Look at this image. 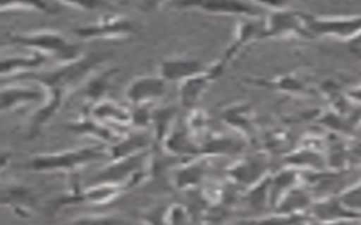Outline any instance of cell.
I'll return each instance as SVG.
<instances>
[{"instance_id":"10","label":"cell","mask_w":361,"mask_h":225,"mask_svg":"<svg viewBox=\"0 0 361 225\" xmlns=\"http://www.w3.org/2000/svg\"><path fill=\"white\" fill-rule=\"evenodd\" d=\"M166 80L159 75L134 77L126 87V100L133 105H152L166 94Z\"/></svg>"},{"instance_id":"7","label":"cell","mask_w":361,"mask_h":225,"mask_svg":"<svg viewBox=\"0 0 361 225\" xmlns=\"http://www.w3.org/2000/svg\"><path fill=\"white\" fill-rule=\"evenodd\" d=\"M231 60L223 53L216 62L207 65L204 70L200 73L183 80L179 83V103L182 108L192 110L197 105L199 100L209 89V86L216 82L227 69Z\"/></svg>"},{"instance_id":"14","label":"cell","mask_w":361,"mask_h":225,"mask_svg":"<svg viewBox=\"0 0 361 225\" xmlns=\"http://www.w3.org/2000/svg\"><path fill=\"white\" fill-rule=\"evenodd\" d=\"M161 149L172 158H192L200 155V145L189 132L186 122L179 118L173 122L168 135L165 136Z\"/></svg>"},{"instance_id":"13","label":"cell","mask_w":361,"mask_h":225,"mask_svg":"<svg viewBox=\"0 0 361 225\" xmlns=\"http://www.w3.org/2000/svg\"><path fill=\"white\" fill-rule=\"evenodd\" d=\"M244 82L295 97H309L313 94L307 79L296 72H288L275 77H244Z\"/></svg>"},{"instance_id":"5","label":"cell","mask_w":361,"mask_h":225,"mask_svg":"<svg viewBox=\"0 0 361 225\" xmlns=\"http://www.w3.org/2000/svg\"><path fill=\"white\" fill-rule=\"evenodd\" d=\"M306 22L313 39L327 37L348 44L361 34V14L331 17L306 13Z\"/></svg>"},{"instance_id":"16","label":"cell","mask_w":361,"mask_h":225,"mask_svg":"<svg viewBox=\"0 0 361 225\" xmlns=\"http://www.w3.org/2000/svg\"><path fill=\"white\" fill-rule=\"evenodd\" d=\"M309 217L319 222H350L360 221L361 212L347 208L338 194H333L314 201L309 210Z\"/></svg>"},{"instance_id":"20","label":"cell","mask_w":361,"mask_h":225,"mask_svg":"<svg viewBox=\"0 0 361 225\" xmlns=\"http://www.w3.org/2000/svg\"><path fill=\"white\" fill-rule=\"evenodd\" d=\"M45 90H47L45 100L38 105V108L34 111V114L28 121V127H27L28 139H34L41 132L44 125H47L55 117V114L61 110L65 98L68 97V94L62 90H56V89H45Z\"/></svg>"},{"instance_id":"12","label":"cell","mask_w":361,"mask_h":225,"mask_svg":"<svg viewBox=\"0 0 361 225\" xmlns=\"http://www.w3.org/2000/svg\"><path fill=\"white\" fill-rule=\"evenodd\" d=\"M268 174L267 158L259 155L240 158L227 169V177L230 183L238 187H244L245 190L261 181Z\"/></svg>"},{"instance_id":"33","label":"cell","mask_w":361,"mask_h":225,"mask_svg":"<svg viewBox=\"0 0 361 225\" xmlns=\"http://www.w3.org/2000/svg\"><path fill=\"white\" fill-rule=\"evenodd\" d=\"M338 197L347 208L361 212V180L358 183H354V184L343 188L338 193Z\"/></svg>"},{"instance_id":"22","label":"cell","mask_w":361,"mask_h":225,"mask_svg":"<svg viewBox=\"0 0 361 225\" xmlns=\"http://www.w3.org/2000/svg\"><path fill=\"white\" fill-rule=\"evenodd\" d=\"M87 112L94 120L107 124L116 129L130 125V110L107 98L90 103L87 107Z\"/></svg>"},{"instance_id":"8","label":"cell","mask_w":361,"mask_h":225,"mask_svg":"<svg viewBox=\"0 0 361 225\" xmlns=\"http://www.w3.org/2000/svg\"><path fill=\"white\" fill-rule=\"evenodd\" d=\"M172 4L178 8L197 10L212 15L261 17V7L245 0H173Z\"/></svg>"},{"instance_id":"3","label":"cell","mask_w":361,"mask_h":225,"mask_svg":"<svg viewBox=\"0 0 361 225\" xmlns=\"http://www.w3.org/2000/svg\"><path fill=\"white\" fill-rule=\"evenodd\" d=\"M7 42L16 46L38 51L49 59L55 60L56 65L72 62L83 55L78 44L71 42L59 31L54 30H38L31 32L11 34L8 35Z\"/></svg>"},{"instance_id":"37","label":"cell","mask_w":361,"mask_h":225,"mask_svg":"<svg viewBox=\"0 0 361 225\" xmlns=\"http://www.w3.org/2000/svg\"><path fill=\"white\" fill-rule=\"evenodd\" d=\"M347 94H348V97H350L355 104H360V105H361V82L357 83L355 86L347 89Z\"/></svg>"},{"instance_id":"35","label":"cell","mask_w":361,"mask_h":225,"mask_svg":"<svg viewBox=\"0 0 361 225\" xmlns=\"http://www.w3.org/2000/svg\"><path fill=\"white\" fill-rule=\"evenodd\" d=\"M54 1L68 6L71 8L80 10V11H94L109 6L104 0H54Z\"/></svg>"},{"instance_id":"15","label":"cell","mask_w":361,"mask_h":225,"mask_svg":"<svg viewBox=\"0 0 361 225\" xmlns=\"http://www.w3.org/2000/svg\"><path fill=\"white\" fill-rule=\"evenodd\" d=\"M47 97V90L35 83V86H23V84H3L1 87V100L0 108L1 112L16 111L32 103H42Z\"/></svg>"},{"instance_id":"6","label":"cell","mask_w":361,"mask_h":225,"mask_svg":"<svg viewBox=\"0 0 361 225\" xmlns=\"http://www.w3.org/2000/svg\"><path fill=\"white\" fill-rule=\"evenodd\" d=\"M135 32V24L128 17L120 14H106L92 24L73 28V34L82 41L127 39Z\"/></svg>"},{"instance_id":"39","label":"cell","mask_w":361,"mask_h":225,"mask_svg":"<svg viewBox=\"0 0 361 225\" xmlns=\"http://www.w3.org/2000/svg\"><path fill=\"white\" fill-rule=\"evenodd\" d=\"M347 45H348L350 52L361 59V34L358 37H355L354 39H351Z\"/></svg>"},{"instance_id":"26","label":"cell","mask_w":361,"mask_h":225,"mask_svg":"<svg viewBox=\"0 0 361 225\" xmlns=\"http://www.w3.org/2000/svg\"><path fill=\"white\" fill-rule=\"evenodd\" d=\"M312 204L310 194L296 184L278 201L275 205V212L282 215H303L309 214Z\"/></svg>"},{"instance_id":"23","label":"cell","mask_w":361,"mask_h":225,"mask_svg":"<svg viewBox=\"0 0 361 225\" xmlns=\"http://www.w3.org/2000/svg\"><path fill=\"white\" fill-rule=\"evenodd\" d=\"M48 56L38 51H32V53L20 56V55H13V56H4L1 59V77L6 79L7 76H30L32 73H37L47 62Z\"/></svg>"},{"instance_id":"38","label":"cell","mask_w":361,"mask_h":225,"mask_svg":"<svg viewBox=\"0 0 361 225\" xmlns=\"http://www.w3.org/2000/svg\"><path fill=\"white\" fill-rule=\"evenodd\" d=\"M258 6L262 7H268V8H279V7H285V0H251Z\"/></svg>"},{"instance_id":"17","label":"cell","mask_w":361,"mask_h":225,"mask_svg":"<svg viewBox=\"0 0 361 225\" xmlns=\"http://www.w3.org/2000/svg\"><path fill=\"white\" fill-rule=\"evenodd\" d=\"M220 120L247 142L255 138V114L250 103L235 101L226 105L220 112Z\"/></svg>"},{"instance_id":"18","label":"cell","mask_w":361,"mask_h":225,"mask_svg":"<svg viewBox=\"0 0 361 225\" xmlns=\"http://www.w3.org/2000/svg\"><path fill=\"white\" fill-rule=\"evenodd\" d=\"M264 20L261 17H240L235 25L231 44L224 51V55L233 62L235 56L250 44L262 39Z\"/></svg>"},{"instance_id":"29","label":"cell","mask_w":361,"mask_h":225,"mask_svg":"<svg viewBox=\"0 0 361 225\" xmlns=\"http://www.w3.org/2000/svg\"><path fill=\"white\" fill-rule=\"evenodd\" d=\"M176 110L173 107H159L152 110V127H154V142L159 148L173 122L176 121Z\"/></svg>"},{"instance_id":"36","label":"cell","mask_w":361,"mask_h":225,"mask_svg":"<svg viewBox=\"0 0 361 225\" xmlns=\"http://www.w3.org/2000/svg\"><path fill=\"white\" fill-rule=\"evenodd\" d=\"M166 3H173V0H135L137 8L142 13L158 11Z\"/></svg>"},{"instance_id":"19","label":"cell","mask_w":361,"mask_h":225,"mask_svg":"<svg viewBox=\"0 0 361 225\" xmlns=\"http://www.w3.org/2000/svg\"><path fill=\"white\" fill-rule=\"evenodd\" d=\"M207 65H204L200 59L195 56H171L165 58L158 65V75L169 82H183L202 70H204Z\"/></svg>"},{"instance_id":"11","label":"cell","mask_w":361,"mask_h":225,"mask_svg":"<svg viewBox=\"0 0 361 225\" xmlns=\"http://www.w3.org/2000/svg\"><path fill=\"white\" fill-rule=\"evenodd\" d=\"M210 156L202 153L182 159V162L172 170V184L182 191H193L203 184L210 166Z\"/></svg>"},{"instance_id":"32","label":"cell","mask_w":361,"mask_h":225,"mask_svg":"<svg viewBox=\"0 0 361 225\" xmlns=\"http://www.w3.org/2000/svg\"><path fill=\"white\" fill-rule=\"evenodd\" d=\"M152 110L151 105H133L130 110V125L135 129H145L152 124Z\"/></svg>"},{"instance_id":"27","label":"cell","mask_w":361,"mask_h":225,"mask_svg":"<svg viewBox=\"0 0 361 225\" xmlns=\"http://www.w3.org/2000/svg\"><path fill=\"white\" fill-rule=\"evenodd\" d=\"M35 202V197L27 187L13 184L3 190L1 204L10 205L16 214L25 215L30 212L31 205Z\"/></svg>"},{"instance_id":"9","label":"cell","mask_w":361,"mask_h":225,"mask_svg":"<svg viewBox=\"0 0 361 225\" xmlns=\"http://www.w3.org/2000/svg\"><path fill=\"white\" fill-rule=\"evenodd\" d=\"M126 188L116 183H107V181H94L87 188H80L79 184H73L69 190L68 195H63L58 198L55 202H52L54 208H61L71 204H79V202H89L93 205H104L114 200H117Z\"/></svg>"},{"instance_id":"40","label":"cell","mask_w":361,"mask_h":225,"mask_svg":"<svg viewBox=\"0 0 361 225\" xmlns=\"http://www.w3.org/2000/svg\"><path fill=\"white\" fill-rule=\"evenodd\" d=\"M360 125H361V120H360Z\"/></svg>"},{"instance_id":"1","label":"cell","mask_w":361,"mask_h":225,"mask_svg":"<svg viewBox=\"0 0 361 225\" xmlns=\"http://www.w3.org/2000/svg\"><path fill=\"white\" fill-rule=\"evenodd\" d=\"M104 59L106 58L103 53H83L78 59L68 63H61L52 70L38 72L30 76L42 87L62 90L69 96L76 89L83 87V84L94 73L97 66L104 62Z\"/></svg>"},{"instance_id":"25","label":"cell","mask_w":361,"mask_h":225,"mask_svg":"<svg viewBox=\"0 0 361 225\" xmlns=\"http://www.w3.org/2000/svg\"><path fill=\"white\" fill-rule=\"evenodd\" d=\"M149 145V139L142 132H140V129H137V132H124L113 143L107 145V158L117 159L135 155L138 152L147 150Z\"/></svg>"},{"instance_id":"24","label":"cell","mask_w":361,"mask_h":225,"mask_svg":"<svg viewBox=\"0 0 361 225\" xmlns=\"http://www.w3.org/2000/svg\"><path fill=\"white\" fill-rule=\"evenodd\" d=\"M244 138H234V136H226L221 134H213L206 135L200 142V153L216 158V156H230V155H238L244 145Z\"/></svg>"},{"instance_id":"2","label":"cell","mask_w":361,"mask_h":225,"mask_svg":"<svg viewBox=\"0 0 361 225\" xmlns=\"http://www.w3.org/2000/svg\"><path fill=\"white\" fill-rule=\"evenodd\" d=\"M107 158V146H82L58 152H45L32 155L25 167L38 173H66L75 176L76 172L93 162Z\"/></svg>"},{"instance_id":"4","label":"cell","mask_w":361,"mask_h":225,"mask_svg":"<svg viewBox=\"0 0 361 225\" xmlns=\"http://www.w3.org/2000/svg\"><path fill=\"white\" fill-rule=\"evenodd\" d=\"M313 39L306 22V13L285 7L271 8L264 18L262 39Z\"/></svg>"},{"instance_id":"34","label":"cell","mask_w":361,"mask_h":225,"mask_svg":"<svg viewBox=\"0 0 361 225\" xmlns=\"http://www.w3.org/2000/svg\"><path fill=\"white\" fill-rule=\"evenodd\" d=\"M190 221L189 218V210L179 202L171 204L162 214V222H169V224H182Z\"/></svg>"},{"instance_id":"28","label":"cell","mask_w":361,"mask_h":225,"mask_svg":"<svg viewBox=\"0 0 361 225\" xmlns=\"http://www.w3.org/2000/svg\"><path fill=\"white\" fill-rule=\"evenodd\" d=\"M117 72H118L117 68H110V69H104L96 75H92L87 79V82L83 84V90H85V96L87 97L89 103H94V101L106 98L107 90L110 89L111 80Z\"/></svg>"},{"instance_id":"21","label":"cell","mask_w":361,"mask_h":225,"mask_svg":"<svg viewBox=\"0 0 361 225\" xmlns=\"http://www.w3.org/2000/svg\"><path fill=\"white\" fill-rule=\"evenodd\" d=\"M68 129L71 132H73L75 135H85V136H90L93 139H97L100 142H103L104 145H110L113 143L118 136H121L124 132L118 131L107 124H103L97 120H94L87 110L82 114V117L73 122L69 124Z\"/></svg>"},{"instance_id":"31","label":"cell","mask_w":361,"mask_h":225,"mask_svg":"<svg viewBox=\"0 0 361 225\" xmlns=\"http://www.w3.org/2000/svg\"><path fill=\"white\" fill-rule=\"evenodd\" d=\"M186 127L189 129V132L192 134V136L199 142H202V139L207 135V124H209V117L206 114V111L199 110L197 107L189 110L188 117L185 118Z\"/></svg>"},{"instance_id":"30","label":"cell","mask_w":361,"mask_h":225,"mask_svg":"<svg viewBox=\"0 0 361 225\" xmlns=\"http://www.w3.org/2000/svg\"><path fill=\"white\" fill-rule=\"evenodd\" d=\"M1 13L8 11H35L44 14H55L56 8L49 0H0Z\"/></svg>"}]
</instances>
